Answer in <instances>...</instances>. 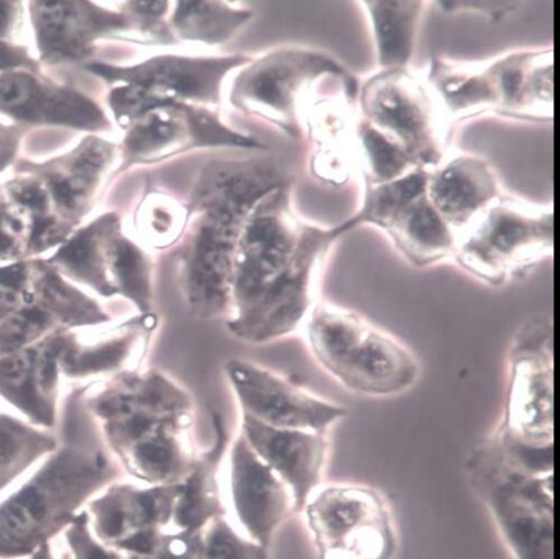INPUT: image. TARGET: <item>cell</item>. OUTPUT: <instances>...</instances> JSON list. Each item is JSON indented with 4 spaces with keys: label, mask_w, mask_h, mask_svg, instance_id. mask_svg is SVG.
<instances>
[{
    "label": "cell",
    "mask_w": 560,
    "mask_h": 559,
    "mask_svg": "<svg viewBox=\"0 0 560 559\" xmlns=\"http://www.w3.org/2000/svg\"><path fill=\"white\" fill-rule=\"evenodd\" d=\"M31 361L27 357H11L0 362V383L18 386L26 382Z\"/></svg>",
    "instance_id": "cell-33"
},
{
    "label": "cell",
    "mask_w": 560,
    "mask_h": 559,
    "mask_svg": "<svg viewBox=\"0 0 560 559\" xmlns=\"http://www.w3.org/2000/svg\"><path fill=\"white\" fill-rule=\"evenodd\" d=\"M228 487L240 532L268 548L287 519L296 512L293 494L241 431L228 450Z\"/></svg>",
    "instance_id": "cell-15"
},
{
    "label": "cell",
    "mask_w": 560,
    "mask_h": 559,
    "mask_svg": "<svg viewBox=\"0 0 560 559\" xmlns=\"http://www.w3.org/2000/svg\"><path fill=\"white\" fill-rule=\"evenodd\" d=\"M122 143L126 167L161 161L197 148L261 147L231 131L203 106L178 104L150 109L129 124Z\"/></svg>",
    "instance_id": "cell-13"
},
{
    "label": "cell",
    "mask_w": 560,
    "mask_h": 559,
    "mask_svg": "<svg viewBox=\"0 0 560 559\" xmlns=\"http://www.w3.org/2000/svg\"><path fill=\"white\" fill-rule=\"evenodd\" d=\"M302 512L319 559H393L396 554L394 516L376 489L322 485Z\"/></svg>",
    "instance_id": "cell-9"
},
{
    "label": "cell",
    "mask_w": 560,
    "mask_h": 559,
    "mask_svg": "<svg viewBox=\"0 0 560 559\" xmlns=\"http://www.w3.org/2000/svg\"><path fill=\"white\" fill-rule=\"evenodd\" d=\"M465 469L514 559H555L553 474L525 469L492 432Z\"/></svg>",
    "instance_id": "cell-4"
},
{
    "label": "cell",
    "mask_w": 560,
    "mask_h": 559,
    "mask_svg": "<svg viewBox=\"0 0 560 559\" xmlns=\"http://www.w3.org/2000/svg\"><path fill=\"white\" fill-rule=\"evenodd\" d=\"M280 172L266 162L217 164L207 168L191 202L175 253L179 290L201 321L228 317L235 256L248 214L281 188Z\"/></svg>",
    "instance_id": "cell-2"
},
{
    "label": "cell",
    "mask_w": 560,
    "mask_h": 559,
    "mask_svg": "<svg viewBox=\"0 0 560 559\" xmlns=\"http://www.w3.org/2000/svg\"><path fill=\"white\" fill-rule=\"evenodd\" d=\"M20 434L8 427H0V466H9L20 454Z\"/></svg>",
    "instance_id": "cell-36"
},
{
    "label": "cell",
    "mask_w": 560,
    "mask_h": 559,
    "mask_svg": "<svg viewBox=\"0 0 560 559\" xmlns=\"http://www.w3.org/2000/svg\"><path fill=\"white\" fill-rule=\"evenodd\" d=\"M429 170H415L382 184H365L351 226L372 225L385 233L412 267L425 269L453 259L457 234L427 196ZM352 228V229H353Z\"/></svg>",
    "instance_id": "cell-8"
},
{
    "label": "cell",
    "mask_w": 560,
    "mask_h": 559,
    "mask_svg": "<svg viewBox=\"0 0 560 559\" xmlns=\"http://www.w3.org/2000/svg\"><path fill=\"white\" fill-rule=\"evenodd\" d=\"M116 155V147L96 137L43 164H28L44 183L57 216L78 221L93 205Z\"/></svg>",
    "instance_id": "cell-22"
},
{
    "label": "cell",
    "mask_w": 560,
    "mask_h": 559,
    "mask_svg": "<svg viewBox=\"0 0 560 559\" xmlns=\"http://www.w3.org/2000/svg\"><path fill=\"white\" fill-rule=\"evenodd\" d=\"M555 328L545 315L526 321L508 354V391L500 428L529 449H553Z\"/></svg>",
    "instance_id": "cell-10"
},
{
    "label": "cell",
    "mask_w": 560,
    "mask_h": 559,
    "mask_svg": "<svg viewBox=\"0 0 560 559\" xmlns=\"http://www.w3.org/2000/svg\"><path fill=\"white\" fill-rule=\"evenodd\" d=\"M120 230L115 213H107L78 233L61 251L57 259L73 268L104 295L116 294L107 270L108 244Z\"/></svg>",
    "instance_id": "cell-26"
},
{
    "label": "cell",
    "mask_w": 560,
    "mask_h": 559,
    "mask_svg": "<svg viewBox=\"0 0 560 559\" xmlns=\"http://www.w3.org/2000/svg\"><path fill=\"white\" fill-rule=\"evenodd\" d=\"M552 206L502 196L457 236L453 259L466 273L502 287L553 255Z\"/></svg>",
    "instance_id": "cell-5"
},
{
    "label": "cell",
    "mask_w": 560,
    "mask_h": 559,
    "mask_svg": "<svg viewBox=\"0 0 560 559\" xmlns=\"http://www.w3.org/2000/svg\"><path fill=\"white\" fill-rule=\"evenodd\" d=\"M0 113L34 126H55L101 132L108 119L81 92L27 70L0 73Z\"/></svg>",
    "instance_id": "cell-18"
},
{
    "label": "cell",
    "mask_w": 560,
    "mask_h": 559,
    "mask_svg": "<svg viewBox=\"0 0 560 559\" xmlns=\"http://www.w3.org/2000/svg\"><path fill=\"white\" fill-rule=\"evenodd\" d=\"M357 100L358 117L418 168L431 170L447 154L453 127L424 77L409 68L377 71Z\"/></svg>",
    "instance_id": "cell-6"
},
{
    "label": "cell",
    "mask_w": 560,
    "mask_h": 559,
    "mask_svg": "<svg viewBox=\"0 0 560 559\" xmlns=\"http://www.w3.org/2000/svg\"><path fill=\"white\" fill-rule=\"evenodd\" d=\"M38 69L26 47L0 39V73L16 70L38 72Z\"/></svg>",
    "instance_id": "cell-31"
},
{
    "label": "cell",
    "mask_w": 560,
    "mask_h": 559,
    "mask_svg": "<svg viewBox=\"0 0 560 559\" xmlns=\"http://www.w3.org/2000/svg\"><path fill=\"white\" fill-rule=\"evenodd\" d=\"M20 140L18 128L0 124V171L5 170L14 161Z\"/></svg>",
    "instance_id": "cell-35"
},
{
    "label": "cell",
    "mask_w": 560,
    "mask_h": 559,
    "mask_svg": "<svg viewBox=\"0 0 560 559\" xmlns=\"http://www.w3.org/2000/svg\"><path fill=\"white\" fill-rule=\"evenodd\" d=\"M241 432L257 455L290 488L296 512L322 486L329 443L327 432L283 429L242 414Z\"/></svg>",
    "instance_id": "cell-20"
},
{
    "label": "cell",
    "mask_w": 560,
    "mask_h": 559,
    "mask_svg": "<svg viewBox=\"0 0 560 559\" xmlns=\"http://www.w3.org/2000/svg\"><path fill=\"white\" fill-rule=\"evenodd\" d=\"M247 61L241 55L221 58L163 55L128 68L90 61L85 69L117 85L109 93L108 104L126 129L136 118L156 107L218 103L225 75Z\"/></svg>",
    "instance_id": "cell-7"
},
{
    "label": "cell",
    "mask_w": 560,
    "mask_h": 559,
    "mask_svg": "<svg viewBox=\"0 0 560 559\" xmlns=\"http://www.w3.org/2000/svg\"><path fill=\"white\" fill-rule=\"evenodd\" d=\"M24 217L26 213L9 199L5 191L0 193V230H8L13 234L23 232Z\"/></svg>",
    "instance_id": "cell-34"
},
{
    "label": "cell",
    "mask_w": 560,
    "mask_h": 559,
    "mask_svg": "<svg viewBox=\"0 0 560 559\" xmlns=\"http://www.w3.org/2000/svg\"><path fill=\"white\" fill-rule=\"evenodd\" d=\"M282 188L248 214L234 264L228 329L237 339L264 345L304 324L317 302V280L334 244L350 229L298 222Z\"/></svg>",
    "instance_id": "cell-1"
},
{
    "label": "cell",
    "mask_w": 560,
    "mask_h": 559,
    "mask_svg": "<svg viewBox=\"0 0 560 559\" xmlns=\"http://www.w3.org/2000/svg\"><path fill=\"white\" fill-rule=\"evenodd\" d=\"M439 4L444 7L447 13H479L497 20L504 18L520 5L517 2H442Z\"/></svg>",
    "instance_id": "cell-32"
},
{
    "label": "cell",
    "mask_w": 560,
    "mask_h": 559,
    "mask_svg": "<svg viewBox=\"0 0 560 559\" xmlns=\"http://www.w3.org/2000/svg\"><path fill=\"white\" fill-rule=\"evenodd\" d=\"M427 196L458 236L503 193L500 178L485 160L447 153L429 170Z\"/></svg>",
    "instance_id": "cell-21"
},
{
    "label": "cell",
    "mask_w": 560,
    "mask_h": 559,
    "mask_svg": "<svg viewBox=\"0 0 560 559\" xmlns=\"http://www.w3.org/2000/svg\"><path fill=\"white\" fill-rule=\"evenodd\" d=\"M112 474L101 454L91 458H61L0 508V527L16 541H27L40 535L60 510L68 509L72 499H80Z\"/></svg>",
    "instance_id": "cell-16"
},
{
    "label": "cell",
    "mask_w": 560,
    "mask_h": 559,
    "mask_svg": "<svg viewBox=\"0 0 560 559\" xmlns=\"http://www.w3.org/2000/svg\"><path fill=\"white\" fill-rule=\"evenodd\" d=\"M107 270L116 293L130 300L139 314L153 313L154 261L144 248L122 235L120 230L108 244Z\"/></svg>",
    "instance_id": "cell-25"
},
{
    "label": "cell",
    "mask_w": 560,
    "mask_h": 559,
    "mask_svg": "<svg viewBox=\"0 0 560 559\" xmlns=\"http://www.w3.org/2000/svg\"><path fill=\"white\" fill-rule=\"evenodd\" d=\"M22 3L0 2V39L9 40L21 13Z\"/></svg>",
    "instance_id": "cell-37"
},
{
    "label": "cell",
    "mask_w": 560,
    "mask_h": 559,
    "mask_svg": "<svg viewBox=\"0 0 560 559\" xmlns=\"http://www.w3.org/2000/svg\"><path fill=\"white\" fill-rule=\"evenodd\" d=\"M347 73L338 60L320 51L279 50L241 74L233 88L232 102L259 112L293 132L300 92L322 78Z\"/></svg>",
    "instance_id": "cell-14"
},
{
    "label": "cell",
    "mask_w": 560,
    "mask_h": 559,
    "mask_svg": "<svg viewBox=\"0 0 560 559\" xmlns=\"http://www.w3.org/2000/svg\"><path fill=\"white\" fill-rule=\"evenodd\" d=\"M25 276V268L20 265L0 269V283L11 289L20 288Z\"/></svg>",
    "instance_id": "cell-38"
},
{
    "label": "cell",
    "mask_w": 560,
    "mask_h": 559,
    "mask_svg": "<svg viewBox=\"0 0 560 559\" xmlns=\"http://www.w3.org/2000/svg\"><path fill=\"white\" fill-rule=\"evenodd\" d=\"M182 485L112 488L94 504L98 534L121 548L141 534L173 528Z\"/></svg>",
    "instance_id": "cell-23"
},
{
    "label": "cell",
    "mask_w": 560,
    "mask_h": 559,
    "mask_svg": "<svg viewBox=\"0 0 560 559\" xmlns=\"http://www.w3.org/2000/svg\"><path fill=\"white\" fill-rule=\"evenodd\" d=\"M36 559H48L46 552L43 550Z\"/></svg>",
    "instance_id": "cell-39"
},
{
    "label": "cell",
    "mask_w": 560,
    "mask_h": 559,
    "mask_svg": "<svg viewBox=\"0 0 560 559\" xmlns=\"http://www.w3.org/2000/svg\"><path fill=\"white\" fill-rule=\"evenodd\" d=\"M202 559H268V552L222 516L203 532Z\"/></svg>",
    "instance_id": "cell-28"
},
{
    "label": "cell",
    "mask_w": 560,
    "mask_h": 559,
    "mask_svg": "<svg viewBox=\"0 0 560 559\" xmlns=\"http://www.w3.org/2000/svg\"><path fill=\"white\" fill-rule=\"evenodd\" d=\"M30 15L40 59L47 65L82 61L93 54L98 38L133 25L127 13L90 2H30Z\"/></svg>",
    "instance_id": "cell-19"
},
{
    "label": "cell",
    "mask_w": 560,
    "mask_h": 559,
    "mask_svg": "<svg viewBox=\"0 0 560 559\" xmlns=\"http://www.w3.org/2000/svg\"><path fill=\"white\" fill-rule=\"evenodd\" d=\"M224 370L242 414L265 424L327 432L347 416L341 405L250 360L231 358Z\"/></svg>",
    "instance_id": "cell-12"
},
{
    "label": "cell",
    "mask_w": 560,
    "mask_h": 559,
    "mask_svg": "<svg viewBox=\"0 0 560 559\" xmlns=\"http://www.w3.org/2000/svg\"><path fill=\"white\" fill-rule=\"evenodd\" d=\"M71 536L78 559H121L118 554L104 549L92 539L88 532L85 517L78 521Z\"/></svg>",
    "instance_id": "cell-30"
},
{
    "label": "cell",
    "mask_w": 560,
    "mask_h": 559,
    "mask_svg": "<svg viewBox=\"0 0 560 559\" xmlns=\"http://www.w3.org/2000/svg\"><path fill=\"white\" fill-rule=\"evenodd\" d=\"M117 455L167 429L194 424L195 400L158 369L124 371L96 401Z\"/></svg>",
    "instance_id": "cell-11"
},
{
    "label": "cell",
    "mask_w": 560,
    "mask_h": 559,
    "mask_svg": "<svg viewBox=\"0 0 560 559\" xmlns=\"http://www.w3.org/2000/svg\"><path fill=\"white\" fill-rule=\"evenodd\" d=\"M48 325V317L38 308L25 310L9 321L0 330V346L13 350L25 343L34 334Z\"/></svg>",
    "instance_id": "cell-29"
},
{
    "label": "cell",
    "mask_w": 560,
    "mask_h": 559,
    "mask_svg": "<svg viewBox=\"0 0 560 559\" xmlns=\"http://www.w3.org/2000/svg\"><path fill=\"white\" fill-rule=\"evenodd\" d=\"M376 45L378 71L409 68L422 16L423 0L359 2Z\"/></svg>",
    "instance_id": "cell-24"
},
{
    "label": "cell",
    "mask_w": 560,
    "mask_h": 559,
    "mask_svg": "<svg viewBox=\"0 0 560 559\" xmlns=\"http://www.w3.org/2000/svg\"><path fill=\"white\" fill-rule=\"evenodd\" d=\"M553 57L552 47H537L482 60L490 113L525 120H551Z\"/></svg>",
    "instance_id": "cell-17"
},
{
    "label": "cell",
    "mask_w": 560,
    "mask_h": 559,
    "mask_svg": "<svg viewBox=\"0 0 560 559\" xmlns=\"http://www.w3.org/2000/svg\"><path fill=\"white\" fill-rule=\"evenodd\" d=\"M311 354L346 391L368 398H393L419 382L421 365L399 338L353 310L317 301L305 322Z\"/></svg>",
    "instance_id": "cell-3"
},
{
    "label": "cell",
    "mask_w": 560,
    "mask_h": 559,
    "mask_svg": "<svg viewBox=\"0 0 560 559\" xmlns=\"http://www.w3.org/2000/svg\"><path fill=\"white\" fill-rule=\"evenodd\" d=\"M172 25L184 39L219 44L229 39L253 13L233 10L218 2H180Z\"/></svg>",
    "instance_id": "cell-27"
}]
</instances>
